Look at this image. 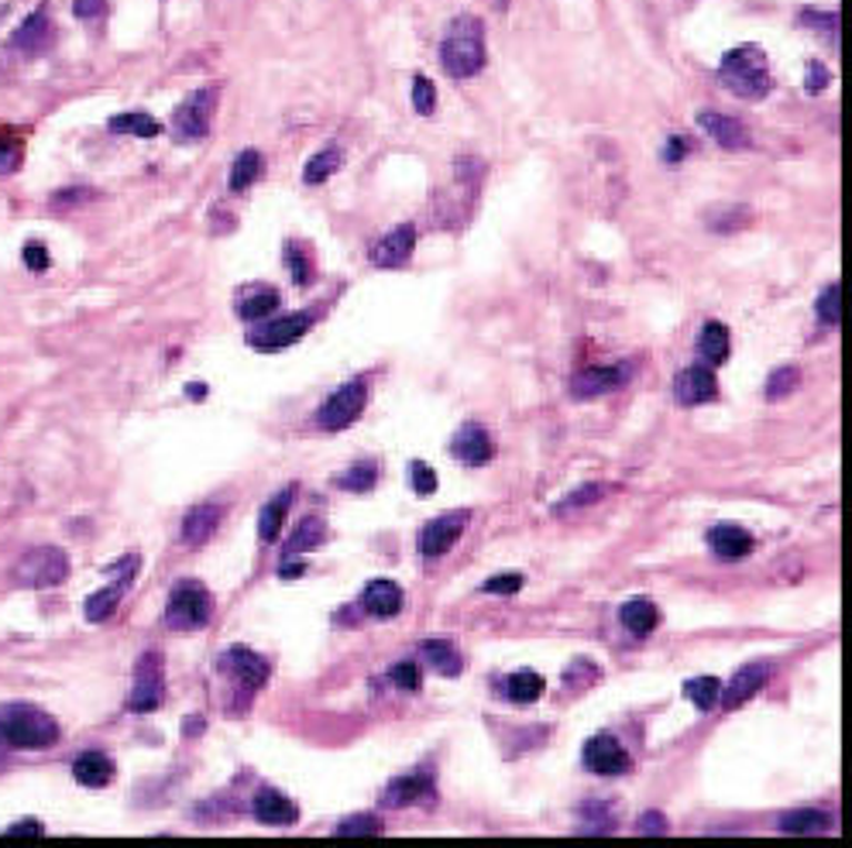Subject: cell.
Wrapping results in <instances>:
<instances>
[{"mask_svg": "<svg viewBox=\"0 0 852 848\" xmlns=\"http://www.w3.org/2000/svg\"><path fill=\"white\" fill-rule=\"evenodd\" d=\"M59 721L42 708L24 705V700L0 708V743H8L11 749H49L59 743Z\"/></svg>", "mask_w": 852, "mask_h": 848, "instance_id": "obj_1", "label": "cell"}, {"mask_svg": "<svg viewBox=\"0 0 852 848\" xmlns=\"http://www.w3.org/2000/svg\"><path fill=\"white\" fill-rule=\"evenodd\" d=\"M440 65L448 69V77L468 80L485 65V34H481L478 18H458L440 42Z\"/></svg>", "mask_w": 852, "mask_h": 848, "instance_id": "obj_2", "label": "cell"}, {"mask_svg": "<svg viewBox=\"0 0 852 848\" xmlns=\"http://www.w3.org/2000/svg\"><path fill=\"white\" fill-rule=\"evenodd\" d=\"M722 83L743 100H763L770 93V65L766 55L756 46H739L732 52H725L722 65H719Z\"/></svg>", "mask_w": 852, "mask_h": 848, "instance_id": "obj_3", "label": "cell"}, {"mask_svg": "<svg viewBox=\"0 0 852 848\" xmlns=\"http://www.w3.org/2000/svg\"><path fill=\"white\" fill-rule=\"evenodd\" d=\"M213 615V598L210 592L193 581V577H182L172 584L169 592V605H166V625L176 633H193V629H203V625L210 622Z\"/></svg>", "mask_w": 852, "mask_h": 848, "instance_id": "obj_4", "label": "cell"}, {"mask_svg": "<svg viewBox=\"0 0 852 848\" xmlns=\"http://www.w3.org/2000/svg\"><path fill=\"white\" fill-rule=\"evenodd\" d=\"M162 700H166V663H162V653H141L138 667H134V687L128 694V711H134V715L159 711Z\"/></svg>", "mask_w": 852, "mask_h": 848, "instance_id": "obj_5", "label": "cell"}, {"mask_svg": "<svg viewBox=\"0 0 852 848\" xmlns=\"http://www.w3.org/2000/svg\"><path fill=\"white\" fill-rule=\"evenodd\" d=\"M313 323H317L313 310H295V313H285V316L258 323L248 334V344L254 351H265V354L269 351H285V347H292L295 341H300Z\"/></svg>", "mask_w": 852, "mask_h": 848, "instance_id": "obj_6", "label": "cell"}, {"mask_svg": "<svg viewBox=\"0 0 852 848\" xmlns=\"http://www.w3.org/2000/svg\"><path fill=\"white\" fill-rule=\"evenodd\" d=\"M69 577V557L59 546H34L14 567V581L24 587H56Z\"/></svg>", "mask_w": 852, "mask_h": 848, "instance_id": "obj_7", "label": "cell"}, {"mask_svg": "<svg viewBox=\"0 0 852 848\" xmlns=\"http://www.w3.org/2000/svg\"><path fill=\"white\" fill-rule=\"evenodd\" d=\"M364 402H368V385H364V378L344 382V385L333 392V395L320 405V410H317L320 430H327V433L348 430V426L364 413Z\"/></svg>", "mask_w": 852, "mask_h": 848, "instance_id": "obj_8", "label": "cell"}, {"mask_svg": "<svg viewBox=\"0 0 852 848\" xmlns=\"http://www.w3.org/2000/svg\"><path fill=\"white\" fill-rule=\"evenodd\" d=\"M138 567H141V561L134 557V553H131V557H124V561H118V564H110L107 571L114 574V584H107V587H100L97 595H90L87 605H83V615L90 622H107L110 615H114V608L121 605V598L128 592V584L134 581Z\"/></svg>", "mask_w": 852, "mask_h": 848, "instance_id": "obj_9", "label": "cell"}, {"mask_svg": "<svg viewBox=\"0 0 852 848\" xmlns=\"http://www.w3.org/2000/svg\"><path fill=\"white\" fill-rule=\"evenodd\" d=\"M213 107H217V90H213V87L190 93L187 100L179 103V110H176V118H172V131H176L182 141H200V138L210 131Z\"/></svg>", "mask_w": 852, "mask_h": 848, "instance_id": "obj_10", "label": "cell"}, {"mask_svg": "<svg viewBox=\"0 0 852 848\" xmlns=\"http://www.w3.org/2000/svg\"><path fill=\"white\" fill-rule=\"evenodd\" d=\"M629 378H633V364L629 361L595 364V367H584V372H578L571 378V392L578 398H595V395H605V392H615V388L629 385Z\"/></svg>", "mask_w": 852, "mask_h": 848, "instance_id": "obj_11", "label": "cell"}, {"mask_svg": "<svg viewBox=\"0 0 852 848\" xmlns=\"http://www.w3.org/2000/svg\"><path fill=\"white\" fill-rule=\"evenodd\" d=\"M220 674H228L231 680H238L241 690H258L269 680V663L265 656L251 653L248 646H231L224 656H220Z\"/></svg>", "mask_w": 852, "mask_h": 848, "instance_id": "obj_12", "label": "cell"}, {"mask_svg": "<svg viewBox=\"0 0 852 848\" xmlns=\"http://www.w3.org/2000/svg\"><path fill=\"white\" fill-rule=\"evenodd\" d=\"M581 759H584V769L599 773V777H622L629 769V753L622 749L615 735H591L584 743Z\"/></svg>", "mask_w": 852, "mask_h": 848, "instance_id": "obj_13", "label": "cell"}, {"mask_svg": "<svg viewBox=\"0 0 852 848\" xmlns=\"http://www.w3.org/2000/svg\"><path fill=\"white\" fill-rule=\"evenodd\" d=\"M674 395L681 405H701V402H712L719 398V378L712 367L705 364H691L684 372H678L674 378Z\"/></svg>", "mask_w": 852, "mask_h": 848, "instance_id": "obj_14", "label": "cell"}, {"mask_svg": "<svg viewBox=\"0 0 852 848\" xmlns=\"http://www.w3.org/2000/svg\"><path fill=\"white\" fill-rule=\"evenodd\" d=\"M464 523H468L464 512H458V515H440V519H433V523L423 529V536H420V553H423V557L433 561V557H443V553H451L454 543H458L461 533H464Z\"/></svg>", "mask_w": 852, "mask_h": 848, "instance_id": "obj_15", "label": "cell"}, {"mask_svg": "<svg viewBox=\"0 0 852 848\" xmlns=\"http://www.w3.org/2000/svg\"><path fill=\"white\" fill-rule=\"evenodd\" d=\"M254 818L262 825H272V828H289L300 821V807H295L285 794H279L275 787H262L254 794Z\"/></svg>", "mask_w": 852, "mask_h": 848, "instance_id": "obj_16", "label": "cell"}, {"mask_svg": "<svg viewBox=\"0 0 852 848\" xmlns=\"http://www.w3.org/2000/svg\"><path fill=\"white\" fill-rule=\"evenodd\" d=\"M451 454L468 467H485L492 461V440L478 423H464L451 440Z\"/></svg>", "mask_w": 852, "mask_h": 848, "instance_id": "obj_17", "label": "cell"}, {"mask_svg": "<svg viewBox=\"0 0 852 848\" xmlns=\"http://www.w3.org/2000/svg\"><path fill=\"white\" fill-rule=\"evenodd\" d=\"M433 800V777L430 773H405V777L392 780L382 794L385 807H413Z\"/></svg>", "mask_w": 852, "mask_h": 848, "instance_id": "obj_18", "label": "cell"}, {"mask_svg": "<svg viewBox=\"0 0 852 848\" xmlns=\"http://www.w3.org/2000/svg\"><path fill=\"white\" fill-rule=\"evenodd\" d=\"M417 248V228L413 224H402L395 231H389L375 248H372V262L379 269H399L410 262V254Z\"/></svg>", "mask_w": 852, "mask_h": 848, "instance_id": "obj_19", "label": "cell"}, {"mask_svg": "<svg viewBox=\"0 0 852 848\" xmlns=\"http://www.w3.org/2000/svg\"><path fill=\"white\" fill-rule=\"evenodd\" d=\"M698 124H701V131H705L712 141H719L722 149H729V152L746 149V144H750L746 128L739 124L735 118H729V114H715V110H701V114H698Z\"/></svg>", "mask_w": 852, "mask_h": 848, "instance_id": "obj_20", "label": "cell"}, {"mask_svg": "<svg viewBox=\"0 0 852 848\" xmlns=\"http://www.w3.org/2000/svg\"><path fill=\"white\" fill-rule=\"evenodd\" d=\"M361 605L375 618H395L399 608H402V587L395 581H385V577L368 581L364 592H361Z\"/></svg>", "mask_w": 852, "mask_h": 848, "instance_id": "obj_21", "label": "cell"}, {"mask_svg": "<svg viewBox=\"0 0 852 848\" xmlns=\"http://www.w3.org/2000/svg\"><path fill=\"white\" fill-rule=\"evenodd\" d=\"M770 680V667L766 663H750V667H743L735 677H732V684L719 694L722 697V705L732 711V708H739V705H746V700L763 687Z\"/></svg>", "mask_w": 852, "mask_h": 848, "instance_id": "obj_22", "label": "cell"}, {"mask_svg": "<svg viewBox=\"0 0 852 848\" xmlns=\"http://www.w3.org/2000/svg\"><path fill=\"white\" fill-rule=\"evenodd\" d=\"M709 546L722 561H739L746 557V553H753V536L735 523H719L709 529Z\"/></svg>", "mask_w": 852, "mask_h": 848, "instance_id": "obj_23", "label": "cell"}, {"mask_svg": "<svg viewBox=\"0 0 852 848\" xmlns=\"http://www.w3.org/2000/svg\"><path fill=\"white\" fill-rule=\"evenodd\" d=\"M220 519H224V508H220V505H197L187 515V519H182V546L197 549V546L210 543V536L217 533Z\"/></svg>", "mask_w": 852, "mask_h": 848, "instance_id": "obj_24", "label": "cell"}, {"mask_svg": "<svg viewBox=\"0 0 852 848\" xmlns=\"http://www.w3.org/2000/svg\"><path fill=\"white\" fill-rule=\"evenodd\" d=\"M292 498H295V488L289 485V488H282L275 498H269L265 508H262V515H258V539H262L265 546L279 539L282 523H285L289 508H292Z\"/></svg>", "mask_w": 852, "mask_h": 848, "instance_id": "obj_25", "label": "cell"}, {"mask_svg": "<svg viewBox=\"0 0 852 848\" xmlns=\"http://www.w3.org/2000/svg\"><path fill=\"white\" fill-rule=\"evenodd\" d=\"M835 825L832 810L825 807H801V810H788V815L776 821V828L788 831V835H819L829 831Z\"/></svg>", "mask_w": 852, "mask_h": 848, "instance_id": "obj_26", "label": "cell"}, {"mask_svg": "<svg viewBox=\"0 0 852 848\" xmlns=\"http://www.w3.org/2000/svg\"><path fill=\"white\" fill-rule=\"evenodd\" d=\"M72 777L90 790H100L114 780V763H110L107 753H83L77 763H72Z\"/></svg>", "mask_w": 852, "mask_h": 848, "instance_id": "obj_27", "label": "cell"}, {"mask_svg": "<svg viewBox=\"0 0 852 848\" xmlns=\"http://www.w3.org/2000/svg\"><path fill=\"white\" fill-rule=\"evenodd\" d=\"M619 618H622V625H625V629L633 633L637 639H646V636L656 629L660 612H656V605H653L650 598H633V602H625V605L619 608Z\"/></svg>", "mask_w": 852, "mask_h": 848, "instance_id": "obj_28", "label": "cell"}, {"mask_svg": "<svg viewBox=\"0 0 852 848\" xmlns=\"http://www.w3.org/2000/svg\"><path fill=\"white\" fill-rule=\"evenodd\" d=\"M49 39H52V21L46 18V11H34V14L24 18V24L18 28L11 46L21 49V52H42L49 46Z\"/></svg>", "mask_w": 852, "mask_h": 848, "instance_id": "obj_29", "label": "cell"}, {"mask_svg": "<svg viewBox=\"0 0 852 848\" xmlns=\"http://www.w3.org/2000/svg\"><path fill=\"white\" fill-rule=\"evenodd\" d=\"M502 690H505V697L512 700V705H533V700H540V694L547 690V684L537 670H515V674L505 677Z\"/></svg>", "mask_w": 852, "mask_h": 848, "instance_id": "obj_30", "label": "cell"}, {"mask_svg": "<svg viewBox=\"0 0 852 848\" xmlns=\"http://www.w3.org/2000/svg\"><path fill=\"white\" fill-rule=\"evenodd\" d=\"M423 656H427L430 667L440 670L443 677H461V670H464V659H461L458 646L448 643V639H427L423 643Z\"/></svg>", "mask_w": 852, "mask_h": 848, "instance_id": "obj_31", "label": "cell"}, {"mask_svg": "<svg viewBox=\"0 0 852 848\" xmlns=\"http://www.w3.org/2000/svg\"><path fill=\"white\" fill-rule=\"evenodd\" d=\"M327 539V526L323 519H317V515H310V519H303L300 526L292 529V536L285 539V557H300V553H310L317 546H323Z\"/></svg>", "mask_w": 852, "mask_h": 848, "instance_id": "obj_32", "label": "cell"}, {"mask_svg": "<svg viewBox=\"0 0 852 848\" xmlns=\"http://www.w3.org/2000/svg\"><path fill=\"white\" fill-rule=\"evenodd\" d=\"M698 354L705 357L709 364H722V361L729 357V326L719 323V320H712V323L701 326V334H698Z\"/></svg>", "mask_w": 852, "mask_h": 848, "instance_id": "obj_33", "label": "cell"}, {"mask_svg": "<svg viewBox=\"0 0 852 848\" xmlns=\"http://www.w3.org/2000/svg\"><path fill=\"white\" fill-rule=\"evenodd\" d=\"M110 131H114V134H134V138H156V134H162V124H159L152 114H141V110H131V114L110 118Z\"/></svg>", "mask_w": 852, "mask_h": 848, "instance_id": "obj_34", "label": "cell"}, {"mask_svg": "<svg viewBox=\"0 0 852 848\" xmlns=\"http://www.w3.org/2000/svg\"><path fill=\"white\" fill-rule=\"evenodd\" d=\"M262 169H265L262 155H258L254 149H244V152L234 159V165H231V190H234V193H244L251 182H258Z\"/></svg>", "mask_w": 852, "mask_h": 848, "instance_id": "obj_35", "label": "cell"}, {"mask_svg": "<svg viewBox=\"0 0 852 848\" xmlns=\"http://www.w3.org/2000/svg\"><path fill=\"white\" fill-rule=\"evenodd\" d=\"M279 292L275 289H254L248 300H241L238 303V313H241V320H265V316H272L275 310H279Z\"/></svg>", "mask_w": 852, "mask_h": 848, "instance_id": "obj_36", "label": "cell"}, {"mask_svg": "<svg viewBox=\"0 0 852 848\" xmlns=\"http://www.w3.org/2000/svg\"><path fill=\"white\" fill-rule=\"evenodd\" d=\"M341 149H333V144H330V149H323V152H317L310 162H307V169H303V182H310V186H320V182H327L333 172H338L341 169Z\"/></svg>", "mask_w": 852, "mask_h": 848, "instance_id": "obj_37", "label": "cell"}, {"mask_svg": "<svg viewBox=\"0 0 852 848\" xmlns=\"http://www.w3.org/2000/svg\"><path fill=\"white\" fill-rule=\"evenodd\" d=\"M719 694H722V684L715 677H694L684 684V697L698 711H712L719 705Z\"/></svg>", "mask_w": 852, "mask_h": 848, "instance_id": "obj_38", "label": "cell"}, {"mask_svg": "<svg viewBox=\"0 0 852 848\" xmlns=\"http://www.w3.org/2000/svg\"><path fill=\"white\" fill-rule=\"evenodd\" d=\"M375 482H379V467L372 461L354 464L344 474H338V488H344V492H372Z\"/></svg>", "mask_w": 852, "mask_h": 848, "instance_id": "obj_39", "label": "cell"}, {"mask_svg": "<svg viewBox=\"0 0 852 848\" xmlns=\"http://www.w3.org/2000/svg\"><path fill=\"white\" fill-rule=\"evenodd\" d=\"M285 269H289V275H292V282L295 285H310L313 282V262H310V254L300 248V244H285Z\"/></svg>", "mask_w": 852, "mask_h": 848, "instance_id": "obj_40", "label": "cell"}, {"mask_svg": "<svg viewBox=\"0 0 852 848\" xmlns=\"http://www.w3.org/2000/svg\"><path fill=\"white\" fill-rule=\"evenodd\" d=\"M798 385H801V367L784 364L766 378V398H788Z\"/></svg>", "mask_w": 852, "mask_h": 848, "instance_id": "obj_41", "label": "cell"}, {"mask_svg": "<svg viewBox=\"0 0 852 848\" xmlns=\"http://www.w3.org/2000/svg\"><path fill=\"white\" fill-rule=\"evenodd\" d=\"M581 828L584 831H615V818L609 815V804L591 800L581 807Z\"/></svg>", "mask_w": 852, "mask_h": 848, "instance_id": "obj_42", "label": "cell"}, {"mask_svg": "<svg viewBox=\"0 0 852 848\" xmlns=\"http://www.w3.org/2000/svg\"><path fill=\"white\" fill-rule=\"evenodd\" d=\"M602 495H605V485H595V482H591V485H584V488H574L568 498H561L558 505H553V512L564 515V512H571V508H588L591 502H599Z\"/></svg>", "mask_w": 852, "mask_h": 848, "instance_id": "obj_43", "label": "cell"}, {"mask_svg": "<svg viewBox=\"0 0 852 848\" xmlns=\"http://www.w3.org/2000/svg\"><path fill=\"white\" fill-rule=\"evenodd\" d=\"M389 680H392L395 687H402V690H410V694L423 687V674H420L417 663H410V659H405V663H395V667L389 670Z\"/></svg>", "mask_w": 852, "mask_h": 848, "instance_id": "obj_44", "label": "cell"}, {"mask_svg": "<svg viewBox=\"0 0 852 848\" xmlns=\"http://www.w3.org/2000/svg\"><path fill=\"white\" fill-rule=\"evenodd\" d=\"M839 300H842V292H839L835 282L819 296V306H814V310H819V320H822L825 326H839V316H842V313H839Z\"/></svg>", "mask_w": 852, "mask_h": 848, "instance_id": "obj_45", "label": "cell"}, {"mask_svg": "<svg viewBox=\"0 0 852 848\" xmlns=\"http://www.w3.org/2000/svg\"><path fill=\"white\" fill-rule=\"evenodd\" d=\"M382 821L375 815H358V818H344L338 825V835H382Z\"/></svg>", "mask_w": 852, "mask_h": 848, "instance_id": "obj_46", "label": "cell"}, {"mask_svg": "<svg viewBox=\"0 0 852 848\" xmlns=\"http://www.w3.org/2000/svg\"><path fill=\"white\" fill-rule=\"evenodd\" d=\"M413 107H417V114H423V118L433 114L437 90H433V83H430L427 77H417V80H413Z\"/></svg>", "mask_w": 852, "mask_h": 848, "instance_id": "obj_47", "label": "cell"}, {"mask_svg": "<svg viewBox=\"0 0 852 848\" xmlns=\"http://www.w3.org/2000/svg\"><path fill=\"white\" fill-rule=\"evenodd\" d=\"M410 477H413V492L417 495H433L437 492V471L427 461H413L410 464Z\"/></svg>", "mask_w": 852, "mask_h": 848, "instance_id": "obj_48", "label": "cell"}, {"mask_svg": "<svg viewBox=\"0 0 852 848\" xmlns=\"http://www.w3.org/2000/svg\"><path fill=\"white\" fill-rule=\"evenodd\" d=\"M520 587H523V574H499V577L485 581L481 592H485V595H515Z\"/></svg>", "mask_w": 852, "mask_h": 848, "instance_id": "obj_49", "label": "cell"}, {"mask_svg": "<svg viewBox=\"0 0 852 848\" xmlns=\"http://www.w3.org/2000/svg\"><path fill=\"white\" fill-rule=\"evenodd\" d=\"M24 265H28L31 272H46V269H49V251H46V244H39V241L24 244Z\"/></svg>", "mask_w": 852, "mask_h": 848, "instance_id": "obj_50", "label": "cell"}, {"mask_svg": "<svg viewBox=\"0 0 852 848\" xmlns=\"http://www.w3.org/2000/svg\"><path fill=\"white\" fill-rule=\"evenodd\" d=\"M21 165V149L14 141H4L0 138V175H8Z\"/></svg>", "mask_w": 852, "mask_h": 848, "instance_id": "obj_51", "label": "cell"}, {"mask_svg": "<svg viewBox=\"0 0 852 848\" xmlns=\"http://www.w3.org/2000/svg\"><path fill=\"white\" fill-rule=\"evenodd\" d=\"M666 828H671V825H666L663 810H646V815L637 821V831H640V835H663Z\"/></svg>", "mask_w": 852, "mask_h": 848, "instance_id": "obj_52", "label": "cell"}, {"mask_svg": "<svg viewBox=\"0 0 852 848\" xmlns=\"http://www.w3.org/2000/svg\"><path fill=\"white\" fill-rule=\"evenodd\" d=\"M688 149H691V141L688 138H681V134H674L671 141H666V149H663V162H681L684 155H688Z\"/></svg>", "mask_w": 852, "mask_h": 848, "instance_id": "obj_53", "label": "cell"}, {"mask_svg": "<svg viewBox=\"0 0 852 848\" xmlns=\"http://www.w3.org/2000/svg\"><path fill=\"white\" fill-rule=\"evenodd\" d=\"M72 11H77V18H83V21L100 18L103 14V0H72Z\"/></svg>", "mask_w": 852, "mask_h": 848, "instance_id": "obj_54", "label": "cell"}, {"mask_svg": "<svg viewBox=\"0 0 852 848\" xmlns=\"http://www.w3.org/2000/svg\"><path fill=\"white\" fill-rule=\"evenodd\" d=\"M825 83H829V72H825L819 62H811V65H808V90H811V93H819Z\"/></svg>", "mask_w": 852, "mask_h": 848, "instance_id": "obj_55", "label": "cell"}, {"mask_svg": "<svg viewBox=\"0 0 852 848\" xmlns=\"http://www.w3.org/2000/svg\"><path fill=\"white\" fill-rule=\"evenodd\" d=\"M300 574H307V561H300V557H285L282 561V567H279L282 581H292V577H300Z\"/></svg>", "mask_w": 852, "mask_h": 848, "instance_id": "obj_56", "label": "cell"}, {"mask_svg": "<svg viewBox=\"0 0 852 848\" xmlns=\"http://www.w3.org/2000/svg\"><path fill=\"white\" fill-rule=\"evenodd\" d=\"M8 835H34V838H39V835H46V828L39 821H18V825L8 828Z\"/></svg>", "mask_w": 852, "mask_h": 848, "instance_id": "obj_57", "label": "cell"}, {"mask_svg": "<svg viewBox=\"0 0 852 848\" xmlns=\"http://www.w3.org/2000/svg\"><path fill=\"white\" fill-rule=\"evenodd\" d=\"M93 193H87V190H69V193H59L56 196V203L62 206V203H80V200H90Z\"/></svg>", "mask_w": 852, "mask_h": 848, "instance_id": "obj_58", "label": "cell"}, {"mask_svg": "<svg viewBox=\"0 0 852 848\" xmlns=\"http://www.w3.org/2000/svg\"><path fill=\"white\" fill-rule=\"evenodd\" d=\"M203 731V718H187V735H200Z\"/></svg>", "mask_w": 852, "mask_h": 848, "instance_id": "obj_59", "label": "cell"}, {"mask_svg": "<svg viewBox=\"0 0 852 848\" xmlns=\"http://www.w3.org/2000/svg\"><path fill=\"white\" fill-rule=\"evenodd\" d=\"M187 395L200 398V395H207V385H187Z\"/></svg>", "mask_w": 852, "mask_h": 848, "instance_id": "obj_60", "label": "cell"}]
</instances>
